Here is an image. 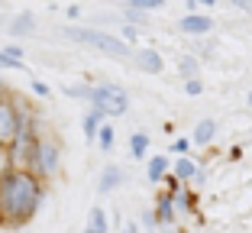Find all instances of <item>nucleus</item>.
<instances>
[{
  "mask_svg": "<svg viewBox=\"0 0 252 233\" xmlns=\"http://www.w3.org/2000/svg\"><path fill=\"white\" fill-rule=\"evenodd\" d=\"M88 230H94V233H107V211H104V207H94V211H91Z\"/></svg>",
  "mask_w": 252,
  "mask_h": 233,
  "instance_id": "nucleus-16",
  "label": "nucleus"
},
{
  "mask_svg": "<svg viewBox=\"0 0 252 233\" xmlns=\"http://www.w3.org/2000/svg\"><path fill=\"white\" fill-rule=\"evenodd\" d=\"M188 149H191V143H188V139H175V143H171V152H175V156H188Z\"/></svg>",
  "mask_w": 252,
  "mask_h": 233,
  "instance_id": "nucleus-22",
  "label": "nucleus"
},
{
  "mask_svg": "<svg viewBox=\"0 0 252 233\" xmlns=\"http://www.w3.org/2000/svg\"><path fill=\"white\" fill-rule=\"evenodd\" d=\"M65 94H68V98H88L91 100V88H68Z\"/></svg>",
  "mask_w": 252,
  "mask_h": 233,
  "instance_id": "nucleus-24",
  "label": "nucleus"
},
{
  "mask_svg": "<svg viewBox=\"0 0 252 233\" xmlns=\"http://www.w3.org/2000/svg\"><path fill=\"white\" fill-rule=\"evenodd\" d=\"M142 224H146V227H156V214H142Z\"/></svg>",
  "mask_w": 252,
  "mask_h": 233,
  "instance_id": "nucleus-28",
  "label": "nucleus"
},
{
  "mask_svg": "<svg viewBox=\"0 0 252 233\" xmlns=\"http://www.w3.org/2000/svg\"><path fill=\"white\" fill-rule=\"evenodd\" d=\"M45 198V181H39L32 172H7L0 175V224L23 227L39 214Z\"/></svg>",
  "mask_w": 252,
  "mask_h": 233,
  "instance_id": "nucleus-1",
  "label": "nucleus"
},
{
  "mask_svg": "<svg viewBox=\"0 0 252 233\" xmlns=\"http://www.w3.org/2000/svg\"><path fill=\"white\" fill-rule=\"evenodd\" d=\"M65 36L74 39V42H81V45H91V49H100V52H107V55H117V59H129V55H133V49L126 45V39H117V36H110V33H97V30H68Z\"/></svg>",
  "mask_w": 252,
  "mask_h": 233,
  "instance_id": "nucleus-3",
  "label": "nucleus"
},
{
  "mask_svg": "<svg viewBox=\"0 0 252 233\" xmlns=\"http://www.w3.org/2000/svg\"><path fill=\"white\" fill-rule=\"evenodd\" d=\"M0 68H23V62H13L3 49H0Z\"/></svg>",
  "mask_w": 252,
  "mask_h": 233,
  "instance_id": "nucleus-23",
  "label": "nucleus"
},
{
  "mask_svg": "<svg viewBox=\"0 0 252 233\" xmlns=\"http://www.w3.org/2000/svg\"><path fill=\"white\" fill-rule=\"evenodd\" d=\"M91 104L94 110H100L104 117H123L126 107H129V98L120 84H110V81H100L91 88Z\"/></svg>",
  "mask_w": 252,
  "mask_h": 233,
  "instance_id": "nucleus-4",
  "label": "nucleus"
},
{
  "mask_svg": "<svg viewBox=\"0 0 252 233\" xmlns=\"http://www.w3.org/2000/svg\"><path fill=\"white\" fill-rule=\"evenodd\" d=\"M7 98V88H3V81H0V100Z\"/></svg>",
  "mask_w": 252,
  "mask_h": 233,
  "instance_id": "nucleus-30",
  "label": "nucleus"
},
{
  "mask_svg": "<svg viewBox=\"0 0 252 233\" xmlns=\"http://www.w3.org/2000/svg\"><path fill=\"white\" fill-rule=\"evenodd\" d=\"M246 100H249V107H252V91H249V94H246Z\"/></svg>",
  "mask_w": 252,
  "mask_h": 233,
  "instance_id": "nucleus-31",
  "label": "nucleus"
},
{
  "mask_svg": "<svg viewBox=\"0 0 252 233\" xmlns=\"http://www.w3.org/2000/svg\"><path fill=\"white\" fill-rule=\"evenodd\" d=\"M81 127H84V136H88V139H97V133H100V127H104V113L91 107V110L84 113Z\"/></svg>",
  "mask_w": 252,
  "mask_h": 233,
  "instance_id": "nucleus-11",
  "label": "nucleus"
},
{
  "mask_svg": "<svg viewBox=\"0 0 252 233\" xmlns=\"http://www.w3.org/2000/svg\"><path fill=\"white\" fill-rule=\"evenodd\" d=\"M10 30H13L16 36H30V33L36 30V16H32L30 10H26V13H20L13 23H10Z\"/></svg>",
  "mask_w": 252,
  "mask_h": 233,
  "instance_id": "nucleus-14",
  "label": "nucleus"
},
{
  "mask_svg": "<svg viewBox=\"0 0 252 233\" xmlns=\"http://www.w3.org/2000/svg\"><path fill=\"white\" fill-rule=\"evenodd\" d=\"M171 198H175V207H178V211H188V214L194 211V195L188 188H181L178 195H171Z\"/></svg>",
  "mask_w": 252,
  "mask_h": 233,
  "instance_id": "nucleus-17",
  "label": "nucleus"
},
{
  "mask_svg": "<svg viewBox=\"0 0 252 233\" xmlns=\"http://www.w3.org/2000/svg\"><path fill=\"white\" fill-rule=\"evenodd\" d=\"M113 136H117V133H113V127H110V123H104V127H100V133H97V139H100V149H104V152L113 149Z\"/></svg>",
  "mask_w": 252,
  "mask_h": 233,
  "instance_id": "nucleus-18",
  "label": "nucleus"
},
{
  "mask_svg": "<svg viewBox=\"0 0 252 233\" xmlns=\"http://www.w3.org/2000/svg\"><path fill=\"white\" fill-rule=\"evenodd\" d=\"M178 26H181V33H188V36H204V33H210L214 23H210V16H204V13H188Z\"/></svg>",
  "mask_w": 252,
  "mask_h": 233,
  "instance_id": "nucleus-6",
  "label": "nucleus"
},
{
  "mask_svg": "<svg viewBox=\"0 0 252 233\" xmlns=\"http://www.w3.org/2000/svg\"><path fill=\"white\" fill-rule=\"evenodd\" d=\"M168 168H171V162H168V159H165V156H152V162H149L146 175H149V181L156 185V181L168 178Z\"/></svg>",
  "mask_w": 252,
  "mask_h": 233,
  "instance_id": "nucleus-12",
  "label": "nucleus"
},
{
  "mask_svg": "<svg viewBox=\"0 0 252 233\" xmlns=\"http://www.w3.org/2000/svg\"><path fill=\"white\" fill-rule=\"evenodd\" d=\"M62 168V149L59 139L45 130H36V139H32V159H30V172L36 175L39 181L55 178Z\"/></svg>",
  "mask_w": 252,
  "mask_h": 233,
  "instance_id": "nucleus-2",
  "label": "nucleus"
},
{
  "mask_svg": "<svg viewBox=\"0 0 252 233\" xmlns=\"http://www.w3.org/2000/svg\"><path fill=\"white\" fill-rule=\"evenodd\" d=\"M84 233H94V230H84Z\"/></svg>",
  "mask_w": 252,
  "mask_h": 233,
  "instance_id": "nucleus-32",
  "label": "nucleus"
},
{
  "mask_svg": "<svg viewBox=\"0 0 252 233\" xmlns=\"http://www.w3.org/2000/svg\"><path fill=\"white\" fill-rule=\"evenodd\" d=\"M181 75L191 81V78H197V59H181Z\"/></svg>",
  "mask_w": 252,
  "mask_h": 233,
  "instance_id": "nucleus-19",
  "label": "nucleus"
},
{
  "mask_svg": "<svg viewBox=\"0 0 252 233\" xmlns=\"http://www.w3.org/2000/svg\"><path fill=\"white\" fill-rule=\"evenodd\" d=\"M16 136H20V113H16V104L7 91V98L0 100V149H10L16 143Z\"/></svg>",
  "mask_w": 252,
  "mask_h": 233,
  "instance_id": "nucleus-5",
  "label": "nucleus"
},
{
  "mask_svg": "<svg viewBox=\"0 0 252 233\" xmlns=\"http://www.w3.org/2000/svg\"><path fill=\"white\" fill-rule=\"evenodd\" d=\"M3 52H7V55H10L13 62H23V49H20V45H7Z\"/></svg>",
  "mask_w": 252,
  "mask_h": 233,
  "instance_id": "nucleus-26",
  "label": "nucleus"
},
{
  "mask_svg": "<svg viewBox=\"0 0 252 233\" xmlns=\"http://www.w3.org/2000/svg\"><path fill=\"white\" fill-rule=\"evenodd\" d=\"M120 181H123V172H120V166H107L104 172H100V181H97V188H100V195H104V191L120 188Z\"/></svg>",
  "mask_w": 252,
  "mask_h": 233,
  "instance_id": "nucleus-10",
  "label": "nucleus"
},
{
  "mask_svg": "<svg viewBox=\"0 0 252 233\" xmlns=\"http://www.w3.org/2000/svg\"><path fill=\"white\" fill-rule=\"evenodd\" d=\"M214 133H217V123H214V120H200L197 127H194L191 139H194L197 146H207V143H214Z\"/></svg>",
  "mask_w": 252,
  "mask_h": 233,
  "instance_id": "nucleus-13",
  "label": "nucleus"
},
{
  "mask_svg": "<svg viewBox=\"0 0 252 233\" xmlns=\"http://www.w3.org/2000/svg\"><path fill=\"white\" fill-rule=\"evenodd\" d=\"M133 59H136V65H139L142 71H152V75H158V71H162V68H165L162 55H158L156 49H139V52H136Z\"/></svg>",
  "mask_w": 252,
  "mask_h": 233,
  "instance_id": "nucleus-9",
  "label": "nucleus"
},
{
  "mask_svg": "<svg viewBox=\"0 0 252 233\" xmlns=\"http://www.w3.org/2000/svg\"><path fill=\"white\" fill-rule=\"evenodd\" d=\"M197 162H194L191 156H181L178 162H171V178L178 181V185H185V181H194V175H197Z\"/></svg>",
  "mask_w": 252,
  "mask_h": 233,
  "instance_id": "nucleus-7",
  "label": "nucleus"
},
{
  "mask_svg": "<svg viewBox=\"0 0 252 233\" xmlns=\"http://www.w3.org/2000/svg\"><path fill=\"white\" fill-rule=\"evenodd\" d=\"M129 152H133V159H146V152H149V136L146 133H133V136H129Z\"/></svg>",
  "mask_w": 252,
  "mask_h": 233,
  "instance_id": "nucleus-15",
  "label": "nucleus"
},
{
  "mask_svg": "<svg viewBox=\"0 0 252 233\" xmlns=\"http://www.w3.org/2000/svg\"><path fill=\"white\" fill-rule=\"evenodd\" d=\"M123 233H136V224H126V227H123Z\"/></svg>",
  "mask_w": 252,
  "mask_h": 233,
  "instance_id": "nucleus-29",
  "label": "nucleus"
},
{
  "mask_svg": "<svg viewBox=\"0 0 252 233\" xmlns=\"http://www.w3.org/2000/svg\"><path fill=\"white\" fill-rule=\"evenodd\" d=\"M185 91L191 94V98H197V94H204V84H200V78H191V81H185Z\"/></svg>",
  "mask_w": 252,
  "mask_h": 233,
  "instance_id": "nucleus-21",
  "label": "nucleus"
},
{
  "mask_svg": "<svg viewBox=\"0 0 252 233\" xmlns=\"http://www.w3.org/2000/svg\"><path fill=\"white\" fill-rule=\"evenodd\" d=\"M175 217H178L175 198H171V195H158V204H156V224L168 227V224H175Z\"/></svg>",
  "mask_w": 252,
  "mask_h": 233,
  "instance_id": "nucleus-8",
  "label": "nucleus"
},
{
  "mask_svg": "<svg viewBox=\"0 0 252 233\" xmlns=\"http://www.w3.org/2000/svg\"><path fill=\"white\" fill-rule=\"evenodd\" d=\"M32 91H36L39 98H45V94H49V84H42V81H32Z\"/></svg>",
  "mask_w": 252,
  "mask_h": 233,
  "instance_id": "nucleus-27",
  "label": "nucleus"
},
{
  "mask_svg": "<svg viewBox=\"0 0 252 233\" xmlns=\"http://www.w3.org/2000/svg\"><path fill=\"white\" fill-rule=\"evenodd\" d=\"M126 20L142 23V20H146V13H142V10H136V7H126Z\"/></svg>",
  "mask_w": 252,
  "mask_h": 233,
  "instance_id": "nucleus-25",
  "label": "nucleus"
},
{
  "mask_svg": "<svg viewBox=\"0 0 252 233\" xmlns=\"http://www.w3.org/2000/svg\"><path fill=\"white\" fill-rule=\"evenodd\" d=\"M126 7H136V10H142V13H146V10H156V7H162V0H129Z\"/></svg>",
  "mask_w": 252,
  "mask_h": 233,
  "instance_id": "nucleus-20",
  "label": "nucleus"
}]
</instances>
